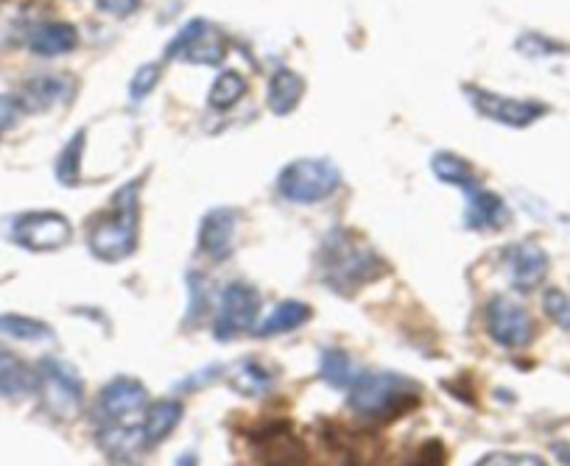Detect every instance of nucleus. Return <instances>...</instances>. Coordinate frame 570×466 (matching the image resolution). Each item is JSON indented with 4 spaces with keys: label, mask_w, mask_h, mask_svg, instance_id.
<instances>
[{
    "label": "nucleus",
    "mask_w": 570,
    "mask_h": 466,
    "mask_svg": "<svg viewBox=\"0 0 570 466\" xmlns=\"http://www.w3.org/2000/svg\"><path fill=\"white\" fill-rule=\"evenodd\" d=\"M383 257L350 229H333L316 255V274L322 285L338 296H355L364 285L383 277Z\"/></svg>",
    "instance_id": "nucleus-1"
},
{
    "label": "nucleus",
    "mask_w": 570,
    "mask_h": 466,
    "mask_svg": "<svg viewBox=\"0 0 570 466\" xmlns=\"http://www.w3.org/2000/svg\"><path fill=\"white\" fill-rule=\"evenodd\" d=\"M140 238V182L124 185L109 210L96 216L87 229V249L101 262H120L135 255Z\"/></svg>",
    "instance_id": "nucleus-2"
},
{
    "label": "nucleus",
    "mask_w": 570,
    "mask_h": 466,
    "mask_svg": "<svg viewBox=\"0 0 570 466\" xmlns=\"http://www.w3.org/2000/svg\"><path fill=\"white\" fill-rule=\"evenodd\" d=\"M422 388L397 371H361L347 391L353 414L370 422H394L420 405Z\"/></svg>",
    "instance_id": "nucleus-3"
},
{
    "label": "nucleus",
    "mask_w": 570,
    "mask_h": 466,
    "mask_svg": "<svg viewBox=\"0 0 570 466\" xmlns=\"http://www.w3.org/2000/svg\"><path fill=\"white\" fill-rule=\"evenodd\" d=\"M37 394L42 408L59 422L76 419L85 405V383L79 371L62 358H42L37 364Z\"/></svg>",
    "instance_id": "nucleus-4"
},
{
    "label": "nucleus",
    "mask_w": 570,
    "mask_h": 466,
    "mask_svg": "<svg viewBox=\"0 0 570 466\" xmlns=\"http://www.w3.org/2000/svg\"><path fill=\"white\" fill-rule=\"evenodd\" d=\"M342 188V173L331 160H294L279 171L277 190L292 205H316Z\"/></svg>",
    "instance_id": "nucleus-5"
},
{
    "label": "nucleus",
    "mask_w": 570,
    "mask_h": 466,
    "mask_svg": "<svg viewBox=\"0 0 570 466\" xmlns=\"http://www.w3.org/2000/svg\"><path fill=\"white\" fill-rule=\"evenodd\" d=\"M149 403V391L137 377H115L96 397V427H142Z\"/></svg>",
    "instance_id": "nucleus-6"
},
{
    "label": "nucleus",
    "mask_w": 570,
    "mask_h": 466,
    "mask_svg": "<svg viewBox=\"0 0 570 466\" xmlns=\"http://www.w3.org/2000/svg\"><path fill=\"white\" fill-rule=\"evenodd\" d=\"M7 235L26 251H59L73 240V227L62 212L31 210L9 218Z\"/></svg>",
    "instance_id": "nucleus-7"
},
{
    "label": "nucleus",
    "mask_w": 570,
    "mask_h": 466,
    "mask_svg": "<svg viewBox=\"0 0 570 466\" xmlns=\"http://www.w3.org/2000/svg\"><path fill=\"white\" fill-rule=\"evenodd\" d=\"M261 319V294L257 288H252L249 282H229L222 290V299H218V314H216V341H233L240 333H252Z\"/></svg>",
    "instance_id": "nucleus-8"
},
{
    "label": "nucleus",
    "mask_w": 570,
    "mask_h": 466,
    "mask_svg": "<svg viewBox=\"0 0 570 466\" xmlns=\"http://www.w3.org/2000/svg\"><path fill=\"white\" fill-rule=\"evenodd\" d=\"M487 333L503 349H523L534 341V321L529 310L509 296L487 301Z\"/></svg>",
    "instance_id": "nucleus-9"
},
{
    "label": "nucleus",
    "mask_w": 570,
    "mask_h": 466,
    "mask_svg": "<svg viewBox=\"0 0 570 466\" xmlns=\"http://www.w3.org/2000/svg\"><path fill=\"white\" fill-rule=\"evenodd\" d=\"M464 96L470 98L475 112L487 120H495L501 126H512V129H525L534 120H540L548 112L546 103L540 101H523V98H509L501 92L481 90V87L468 85L464 87Z\"/></svg>",
    "instance_id": "nucleus-10"
},
{
    "label": "nucleus",
    "mask_w": 570,
    "mask_h": 466,
    "mask_svg": "<svg viewBox=\"0 0 570 466\" xmlns=\"http://www.w3.org/2000/svg\"><path fill=\"white\" fill-rule=\"evenodd\" d=\"M224 53H227L224 34L205 20H190L166 48L168 59H185L194 65H218Z\"/></svg>",
    "instance_id": "nucleus-11"
},
{
    "label": "nucleus",
    "mask_w": 570,
    "mask_h": 466,
    "mask_svg": "<svg viewBox=\"0 0 570 466\" xmlns=\"http://www.w3.org/2000/svg\"><path fill=\"white\" fill-rule=\"evenodd\" d=\"M501 262L507 268V277L512 282L514 290L520 294H531V290L540 288L548 277V260L546 251L537 244H512L501 251Z\"/></svg>",
    "instance_id": "nucleus-12"
},
{
    "label": "nucleus",
    "mask_w": 570,
    "mask_h": 466,
    "mask_svg": "<svg viewBox=\"0 0 570 466\" xmlns=\"http://www.w3.org/2000/svg\"><path fill=\"white\" fill-rule=\"evenodd\" d=\"M235 232H238V210L216 207L199 224V251L216 262L229 260L235 251Z\"/></svg>",
    "instance_id": "nucleus-13"
},
{
    "label": "nucleus",
    "mask_w": 570,
    "mask_h": 466,
    "mask_svg": "<svg viewBox=\"0 0 570 466\" xmlns=\"http://www.w3.org/2000/svg\"><path fill=\"white\" fill-rule=\"evenodd\" d=\"M462 194L468 196V205H464V227L468 229L484 232V229H501L509 221V210L501 196L481 188V182L462 190Z\"/></svg>",
    "instance_id": "nucleus-14"
},
{
    "label": "nucleus",
    "mask_w": 570,
    "mask_h": 466,
    "mask_svg": "<svg viewBox=\"0 0 570 466\" xmlns=\"http://www.w3.org/2000/svg\"><path fill=\"white\" fill-rule=\"evenodd\" d=\"M73 79L68 76H37V79L26 81L18 101L23 112H46V109L68 101L73 96Z\"/></svg>",
    "instance_id": "nucleus-15"
},
{
    "label": "nucleus",
    "mask_w": 570,
    "mask_h": 466,
    "mask_svg": "<svg viewBox=\"0 0 570 466\" xmlns=\"http://www.w3.org/2000/svg\"><path fill=\"white\" fill-rule=\"evenodd\" d=\"M257 453H261V466H314L305 444L292 430H283V427L266 433Z\"/></svg>",
    "instance_id": "nucleus-16"
},
{
    "label": "nucleus",
    "mask_w": 570,
    "mask_h": 466,
    "mask_svg": "<svg viewBox=\"0 0 570 466\" xmlns=\"http://www.w3.org/2000/svg\"><path fill=\"white\" fill-rule=\"evenodd\" d=\"M37 391V366H29L18 353L0 344V397L18 399Z\"/></svg>",
    "instance_id": "nucleus-17"
},
{
    "label": "nucleus",
    "mask_w": 570,
    "mask_h": 466,
    "mask_svg": "<svg viewBox=\"0 0 570 466\" xmlns=\"http://www.w3.org/2000/svg\"><path fill=\"white\" fill-rule=\"evenodd\" d=\"M185 416V405L179 399H157L149 403L146 414H142V442L146 447H157V444L166 442L174 430L179 427Z\"/></svg>",
    "instance_id": "nucleus-18"
},
{
    "label": "nucleus",
    "mask_w": 570,
    "mask_h": 466,
    "mask_svg": "<svg viewBox=\"0 0 570 466\" xmlns=\"http://www.w3.org/2000/svg\"><path fill=\"white\" fill-rule=\"evenodd\" d=\"M224 380H227V386L233 388L235 394L249 399L266 397L274 386L272 371L255 358H246L235 366H224Z\"/></svg>",
    "instance_id": "nucleus-19"
},
{
    "label": "nucleus",
    "mask_w": 570,
    "mask_h": 466,
    "mask_svg": "<svg viewBox=\"0 0 570 466\" xmlns=\"http://www.w3.org/2000/svg\"><path fill=\"white\" fill-rule=\"evenodd\" d=\"M311 316H314L311 305H305V301H297V299H285L274 307L266 319H261V325H257L252 333H255L257 338L285 336V333H294L303 325H308Z\"/></svg>",
    "instance_id": "nucleus-20"
},
{
    "label": "nucleus",
    "mask_w": 570,
    "mask_h": 466,
    "mask_svg": "<svg viewBox=\"0 0 570 466\" xmlns=\"http://www.w3.org/2000/svg\"><path fill=\"white\" fill-rule=\"evenodd\" d=\"M76 46H79V31L70 23H42L29 34V51L46 59L76 51Z\"/></svg>",
    "instance_id": "nucleus-21"
},
{
    "label": "nucleus",
    "mask_w": 570,
    "mask_h": 466,
    "mask_svg": "<svg viewBox=\"0 0 570 466\" xmlns=\"http://www.w3.org/2000/svg\"><path fill=\"white\" fill-rule=\"evenodd\" d=\"M303 92H305V81L303 76L294 73V70L288 68H279L277 73L272 76V81H268V109H272L274 115H292L294 109L299 107V101H303Z\"/></svg>",
    "instance_id": "nucleus-22"
},
{
    "label": "nucleus",
    "mask_w": 570,
    "mask_h": 466,
    "mask_svg": "<svg viewBox=\"0 0 570 466\" xmlns=\"http://www.w3.org/2000/svg\"><path fill=\"white\" fill-rule=\"evenodd\" d=\"M431 171H434V177L440 179V182L451 185V188H459V190H468V188H473V185H479V177H475L473 166L451 151L434 153V160H431Z\"/></svg>",
    "instance_id": "nucleus-23"
},
{
    "label": "nucleus",
    "mask_w": 570,
    "mask_h": 466,
    "mask_svg": "<svg viewBox=\"0 0 570 466\" xmlns=\"http://www.w3.org/2000/svg\"><path fill=\"white\" fill-rule=\"evenodd\" d=\"M0 336L18 338V341H48L53 338V327L35 316L0 314Z\"/></svg>",
    "instance_id": "nucleus-24"
},
{
    "label": "nucleus",
    "mask_w": 570,
    "mask_h": 466,
    "mask_svg": "<svg viewBox=\"0 0 570 466\" xmlns=\"http://www.w3.org/2000/svg\"><path fill=\"white\" fill-rule=\"evenodd\" d=\"M320 375H322V380L333 388H350L353 386L355 377H358L355 375L353 358H350V355L338 347L325 349V353H322Z\"/></svg>",
    "instance_id": "nucleus-25"
},
{
    "label": "nucleus",
    "mask_w": 570,
    "mask_h": 466,
    "mask_svg": "<svg viewBox=\"0 0 570 466\" xmlns=\"http://www.w3.org/2000/svg\"><path fill=\"white\" fill-rule=\"evenodd\" d=\"M87 146V131H76L73 140L62 148L57 160V179L65 188H76L81 182V157H85Z\"/></svg>",
    "instance_id": "nucleus-26"
},
{
    "label": "nucleus",
    "mask_w": 570,
    "mask_h": 466,
    "mask_svg": "<svg viewBox=\"0 0 570 466\" xmlns=\"http://www.w3.org/2000/svg\"><path fill=\"white\" fill-rule=\"evenodd\" d=\"M244 92H246L244 76L235 73V70H224V73H218V79L213 81L210 98H207V101H210L213 109L222 112V109L235 107V103L244 98Z\"/></svg>",
    "instance_id": "nucleus-27"
},
{
    "label": "nucleus",
    "mask_w": 570,
    "mask_h": 466,
    "mask_svg": "<svg viewBox=\"0 0 570 466\" xmlns=\"http://www.w3.org/2000/svg\"><path fill=\"white\" fill-rule=\"evenodd\" d=\"M190 296H188V310H185V325H194L210 307V290H207V279L199 274H188Z\"/></svg>",
    "instance_id": "nucleus-28"
},
{
    "label": "nucleus",
    "mask_w": 570,
    "mask_h": 466,
    "mask_svg": "<svg viewBox=\"0 0 570 466\" xmlns=\"http://www.w3.org/2000/svg\"><path fill=\"white\" fill-rule=\"evenodd\" d=\"M542 310L548 319L562 330H570V299L559 288H551L542 294Z\"/></svg>",
    "instance_id": "nucleus-29"
},
{
    "label": "nucleus",
    "mask_w": 570,
    "mask_h": 466,
    "mask_svg": "<svg viewBox=\"0 0 570 466\" xmlns=\"http://www.w3.org/2000/svg\"><path fill=\"white\" fill-rule=\"evenodd\" d=\"M157 81H160V68L157 65H142L140 70H135L129 81V98L135 103H140L142 98H149V92L155 90Z\"/></svg>",
    "instance_id": "nucleus-30"
},
{
    "label": "nucleus",
    "mask_w": 570,
    "mask_h": 466,
    "mask_svg": "<svg viewBox=\"0 0 570 466\" xmlns=\"http://www.w3.org/2000/svg\"><path fill=\"white\" fill-rule=\"evenodd\" d=\"M473 466H548L540 455L529 453H487Z\"/></svg>",
    "instance_id": "nucleus-31"
},
{
    "label": "nucleus",
    "mask_w": 570,
    "mask_h": 466,
    "mask_svg": "<svg viewBox=\"0 0 570 466\" xmlns=\"http://www.w3.org/2000/svg\"><path fill=\"white\" fill-rule=\"evenodd\" d=\"M409 466H445V447H442V442L434 438V442L422 444L420 453L414 455Z\"/></svg>",
    "instance_id": "nucleus-32"
},
{
    "label": "nucleus",
    "mask_w": 570,
    "mask_h": 466,
    "mask_svg": "<svg viewBox=\"0 0 570 466\" xmlns=\"http://www.w3.org/2000/svg\"><path fill=\"white\" fill-rule=\"evenodd\" d=\"M20 112H23V107H20L18 96H0V135L18 123Z\"/></svg>",
    "instance_id": "nucleus-33"
},
{
    "label": "nucleus",
    "mask_w": 570,
    "mask_h": 466,
    "mask_svg": "<svg viewBox=\"0 0 570 466\" xmlns=\"http://www.w3.org/2000/svg\"><path fill=\"white\" fill-rule=\"evenodd\" d=\"M137 7H140V0H98V9L115 14V18H126V14L135 12Z\"/></svg>",
    "instance_id": "nucleus-34"
},
{
    "label": "nucleus",
    "mask_w": 570,
    "mask_h": 466,
    "mask_svg": "<svg viewBox=\"0 0 570 466\" xmlns=\"http://www.w3.org/2000/svg\"><path fill=\"white\" fill-rule=\"evenodd\" d=\"M174 466H199V458H196V453H183L174 460Z\"/></svg>",
    "instance_id": "nucleus-35"
}]
</instances>
